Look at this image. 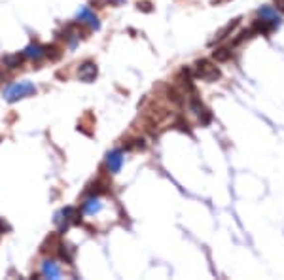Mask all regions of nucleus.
Listing matches in <instances>:
<instances>
[{
	"instance_id": "f257e3e1",
	"label": "nucleus",
	"mask_w": 284,
	"mask_h": 280,
	"mask_svg": "<svg viewBox=\"0 0 284 280\" xmlns=\"http://www.w3.org/2000/svg\"><path fill=\"white\" fill-rule=\"evenodd\" d=\"M36 93V87L31 81H15V83H10L6 89H4V99L8 102H15V100H21L25 97H31Z\"/></svg>"
},
{
	"instance_id": "39448f33",
	"label": "nucleus",
	"mask_w": 284,
	"mask_h": 280,
	"mask_svg": "<svg viewBox=\"0 0 284 280\" xmlns=\"http://www.w3.org/2000/svg\"><path fill=\"white\" fill-rule=\"evenodd\" d=\"M78 21H80L81 25H87L89 29H95L99 30L101 29V23H99V17L95 15V11L91 8H87V6H83L78 10Z\"/></svg>"
},
{
	"instance_id": "f8f14e48",
	"label": "nucleus",
	"mask_w": 284,
	"mask_h": 280,
	"mask_svg": "<svg viewBox=\"0 0 284 280\" xmlns=\"http://www.w3.org/2000/svg\"><path fill=\"white\" fill-rule=\"evenodd\" d=\"M42 277L44 279H59L61 277V269L57 267V263L51 260L42 261Z\"/></svg>"
},
{
	"instance_id": "2eb2a0df",
	"label": "nucleus",
	"mask_w": 284,
	"mask_h": 280,
	"mask_svg": "<svg viewBox=\"0 0 284 280\" xmlns=\"http://www.w3.org/2000/svg\"><path fill=\"white\" fill-rule=\"evenodd\" d=\"M214 61H218V63H225V61H229L231 57V51L227 50V48H220V50H216L213 53Z\"/></svg>"
},
{
	"instance_id": "9b49d317",
	"label": "nucleus",
	"mask_w": 284,
	"mask_h": 280,
	"mask_svg": "<svg viewBox=\"0 0 284 280\" xmlns=\"http://www.w3.org/2000/svg\"><path fill=\"white\" fill-rule=\"evenodd\" d=\"M23 57L25 59H32V61H40L46 57V46H40V44H29L25 50H23Z\"/></svg>"
},
{
	"instance_id": "9d476101",
	"label": "nucleus",
	"mask_w": 284,
	"mask_h": 280,
	"mask_svg": "<svg viewBox=\"0 0 284 280\" xmlns=\"http://www.w3.org/2000/svg\"><path fill=\"white\" fill-rule=\"evenodd\" d=\"M192 110L197 114V118L201 120V123H203V125H209V123H211V120H213V114L209 112V108H207V106H205L199 99H195V97L192 99Z\"/></svg>"
},
{
	"instance_id": "423d86ee",
	"label": "nucleus",
	"mask_w": 284,
	"mask_h": 280,
	"mask_svg": "<svg viewBox=\"0 0 284 280\" xmlns=\"http://www.w3.org/2000/svg\"><path fill=\"white\" fill-rule=\"evenodd\" d=\"M258 15H260V19H265L273 29H279L281 25H283V17L279 15V11L271 8V6H264V8H260L258 10Z\"/></svg>"
},
{
	"instance_id": "6ab92c4d",
	"label": "nucleus",
	"mask_w": 284,
	"mask_h": 280,
	"mask_svg": "<svg viewBox=\"0 0 284 280\" xmlns=\"http://www.w3.org/2000/svg\"><path fill=\"white\" fill-rule=\"evenodd\" d=\"M275 4H277V8L284 10V0H275Z\"/></svg>"
},
{
	"instance_id": "dca6fc26",
	"label": "nucleus",
	"mask_w": 284,
	"mask_h": 280,
	"mask_svg": "<svg viewBox=\"0 0 284 280\" xmlns=\"http://www.w3.org/2000/svg\"><path fill=\"white\" fill-rule=\"evenodd\" d=\"M239 21H241V19H235L233 23H229V25H225V27H223V29L220 30L218 34H216V38H214V40H216V42L223 40V38H225V36H227V34H229V32H231V30H233L235 27L239 25Z\"/></svg>"
},
{
	"instance_id": "4468645a",
	"label": "nucleus",
	"mask_w": 284,
	"mask_h": 280,
	"mask_svg": "<svg viewBox=\"0 0 284 280\" xmlns=\"http://www.w3.org/2000/svg\"><path fill=\"white\" fill-rule=\"evenodd\" d=\"M23 53H13V55H6L4 59H2V63L8 67V69H17V67H21V63H23Z\"/></svg>"
},
{
	"instance_id": "0eeeda50",
	"label": "nucleus",
	"mask_w": 284,
	"mask_h": 280,
	"mask_svg": "<svg viewBox=\"0 0 284 280\" xmlns=\"http://www.w3.org/2000/svg\"><path fill=\"white\" fill-rule=\"evenodd\" d=\"M123 165V151L122 150H112L106 155V169L110 174H118Z\"/></svg>"
},
{
	"instance_id": "1a4fd4ad",
	"label": "nucleus",
	"mask_w": 284,
	"mask_h": 280,
	"mask_svg": "<svg viewBox=\"0 0 284 280\" xmlns=\"http://www.w3.org/2000/svg\"><path fill=\"white\" fill-rule=\"evenodd\" d=\"M102 210V203L99 199V195H89L87 199L81 203V212L87 216H95Z\"/></svg>"
},
{
	"instance_id": "f03ea898",
	"label": "nucleus",
	"mask_w": 284,
	"mask_h": 280,
	"mask_svg": "<svg viewBox=\"0 0 284 280\" xmlns=\"http://www.w3.org/2000/svg\"><path fill=\"white\" fill-rule=\"evenodd\" d=\"M193 74H195V78L197 80H203V81H216L220 78V69L213 65L211 61L207 59H201L195 63V67H193Z\"/></svg>"
},
{
	"instance_id": "20e7f679",
	"label": "nucleus",
	"mask_w": 284,
	"mask_h": 280,
	"mask_svg": "<svg viewBox=\"0 0 284 280\" xmlns=\"http://www.w3.org/2000/svg\"><path fill=\"white\" fill-rule=\"evenodd\" d=\"M80 27L81 23L78 21V23H71V25H67L63 29V40L67 42L71 48H76V44L80 42V38H83V36H80Z\"/></svg>"
},
{
	"instance_id": "aec40b11",
	"label": "nucleus",
	"mask_w": 284,
	"mask_h": 280,
	"mask_svg": "<svg viewBox=\"0 0 284 280\" xmlns=\"http://www.w3.org/2000/svg\"><path fill=\"white\" fill-rule=\"evenodd\" d=\"M0 81H2V74H0Z\"/></svg>"
},
{
	"instance_id": "6e6552de",
	"label": "nucleus",
	"mask_w": 284,
	"mask_h": 280,
	"mask_svg": "<svg viewBox=\"0 0 284 280\" xmlns=\"http://www.w3.org/2000/svg\"><path fill=\"white\" fill-rule=\"evenodd\" d=\"M97 65L91 63V61H85L83 65H80V69H78V78L81 81H85V83H91L95 78H97Z\"/></svg>"
},
{
	"instance_id": "7ed1b4c3",
	"label": "nucleus",
	"mask_w": 284,
	"mask_h": 280,
	"mask_svg": "<svg viewBox=\"0 0 284 280\" xmlns=\"http://www.w3.org/2000/svg\"><path fill=\"white\" fill-rule=\"evenodd\" d=\"M55 223L59 225V233H65L72 223H80V220H78V209L67 207V209L59 210L55 214Z\"/></svg>"
},
{
	"instance_id": "ddd939ff",
	"label": "nucleus",
	"mask_w": 284,
	"mask_h": 280,
	"mask_svg": "<svg viewBox=\"0 0 284 280\" xmlns=\"http://www.w3.org/2000/svg\"><path fill=\"white\" fill-rule=\"evenodd\" d=\"M59 258H61L63 261H67L69 265H72V261H74V254H76V250H74V246H71V244H65V242H59Z\"/></svg>"
},
{
	"instance_id": "a211bd4d",
	"label": "nucleus",
	"mask_w": 284,
	"mask_h": 280,
	"mask_svg": "<svg viewBox=\"0 0 284 280\" xmlns=\"http://www.w3.org/2000/svg\"><path fill=\"white\" fill-rule=\"evenodd\" d=\"M139 8H142V10L150 11V2H139Z\"/></svg>"
},
{
	"instance_id": "f3484780",
	"label": "nucleus",
	"mask_w": 284,
	"mask_h": 280,
	"mask_svg": "<svg viewBox=\"0 0 284 280\" xmlns=\"http://www.w3.org/2000/svg\"><path fill=\"white\" fill-rule=\"evenodd\" d=\"M10 229H11V227L6 223V221H4V218H0V233H8Z\"/></svg>"
}]
</instances>
